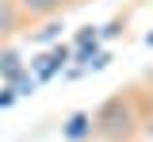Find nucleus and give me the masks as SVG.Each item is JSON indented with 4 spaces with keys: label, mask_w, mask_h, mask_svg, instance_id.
I'll use <instances>...</instances> for the list:
<instances>
[{
    "label": "nucleus",
    "mask_w": 153,
    "mask_h": 142,
    "mask_svg": "<svg viewBox=\"0 0 153 142\" xmlns=\"http://www.w3.org/2000/svg\"><path fill=\"white\" fill-rule=\"evenodd\" d=\"M92 131L96 135H103V138H119V135H126L130 131V104L123 100V96H115L100 108V115H92Z\"/></svg>",
    "instance_id": "1"
},
{
    "label": "nucleus",
    "mask_w": 153,
    "mask_h": 142,
    "mask_svg": "<svg viewBox=\"0 0 153 142\" xmlns=\"http://www.w3.org/2000/svg\"><path fill=\"white\" fill-rule=\"evenodd\" d=\"M61 135H65V142H84L92 135V115L88 111H73L65 119V127H61Z\"/></svg>",
    "instance_id": "2"
},
{
    "label": "nucleus",
    "mask_w": 153,
    "mask_h": 142,
    "mask_svg": "<svg viewBox=\"0 0 153 142\" xmlns=\"http://www.w3.org/2000/svg\"><path fill=\"white\" fill-rule=\"evenodd\" d=\"M19 12L23 16H31V19H46V16H57L69 0H16Z\"/></svg>",
    "instance_id": "3"
},
{
    "label": "nucleus",
    "mask_w": 153,
    "mask_h": 142,
    "mask_svg": "<svg viewBox=\"0 0 153 142\" xmlns=\"http://www.w3.org/2000/svg\"><path fill=\"white\" fill-rule=\"evenodd\" d=\"M19 23V4L16 0H0V39H8Z\"/></svg>",
    "instance_id": "4"
},
{
    "label": "nucleus",
    "mask_w": 153,
    "mask_h": 142,
    "mask_svg": "<svg viewBox=\"0 0 153 142\" xmlns=\"http://www.w3.org/2000/svg\"><path fill=\"white\" fill-rule=\"evenodd\" d=\"M12 88H16V96H31V92H35V81H27V77L19 73L16 81H12Z\"/></svg>",
    "instance_id": "5"
},
{
    "label": "nucleus",
    "mask_w": 153,
    "mask_h": 142,
    "mask_svg": "<svg viewBox=\"0 0 153 142\" xmlns=\"http://www.w3.org/2000/svg\"><path fill=\"white\" fill-rule=\"evenodd\" d=\"M12 104H16V88L4 84V88H0V108H12Z\"/></svg>",
    "instance_id": "6"
},
{
    "label": "nucleus",
    "mask_w": 153,
    "mask_h": 142,
    "mask_svg": "<svg viewBox=\"0 0 153 142\" xmlns=\"http://www.w3.org/2000/svg\"><path fill=\"white\" fill-rule=\"evenodd\" d=\"M57 31H65V27H57V23H50V27H42V31H38V42H50L57 35Z\"/></svg>",
    "instance_id": "7"
},
{
    "label": "nucleus",
    "mask_w": 153,
    "mask_h": 142,
    "mask_svg": "<svg viewBox=\"0 0 153 142\" xmlns=\"http://www.w3.org/2000/svg\"><path fill=\"white\" fill-rule=\"evenodd\" d=\"M146 42H149V46H153V31H149V35H146Z\"/></svg>",
    "instance_id": "8"
}]
</instances>
